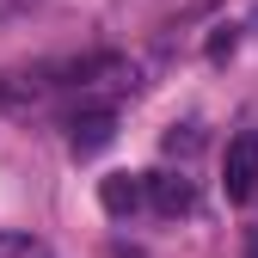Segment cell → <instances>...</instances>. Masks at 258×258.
Listing matches in <instances>:
<instances>
[{
  "instance_id": "3957f363",
  "label": "cell",
  "mask_w": 258,
  "mask_h": 258,
  "mask_svg": "<svg viewBox=\"0 0 258 258\" xmlns=\"http://www.w3.org/2000/svg\"><path fill=\"white\" fill-rule=\"evenodd\" d=\"M99 203H105V215H136L148 203V172H111L99 184Z\"/></svg>"
},
{
  "instance_id": "6da1fadb",
  "label": "cell",
  "mask_w": 258,
  "mask_h": 258,
  "mask_svg": "<svg viewBox=\"0 0 258 258\" xmlns=\"http://www.w3.org/2000/svg\"><path fill=\"white\" fill-rule=\"evenodd\" d=\"M221 184H228V203H252L258 197V136L240 129L221 154Z\"/></svg>"
},
{
  "instance_id": "5b68a950",
  "label": "cell",
  "mask_w": 258,
  "mask_h": 258,
  "mask_svg": "<svg viewBox=\"0 0 258 258\" xmlns=\"http://www.w3.org/2000/svg\"><path fill=\"white\" fill-rule=\"evenodd\" d=\"M197 142H203V136H197V123H172L160 148H166V154H197Z\"/></svg>"
},
{
  "instance_id": "8992f818",
  "label": "cell",
  "mask_w": 258,
  "mask_h": 258,
  "mask_svg": "<svg viewBox=\"0 0 258 258\" xmlns=\"http://www.w3.org/2000/svg\"><path fill=\"white\" fill-rule=\"evenodd\" d=\"M19 7H31V0H0V13H19Z\"/></svg>"
},
{
  "instance_id": "7a4b0ae2",
  "label": "cell",
  "mask_w": 258,
  "mask_h": 258,
  "mask_svg": "<svg viewBox=\"0 0 258 258\" xmlns=\"http://www.w3.org/2000/svg\"><path fill=\"white\" fill-rule=\"evenodd\" d=\"M111 142H117V117H111V111H80V117L68 123V148H74L80 160L105 154Z\"/></svg>"
},
{
  "instance_id": "277c9868",
  "label": "cell",
  "mask_w": 258,
  "mask_h": 258,
  "mask_svg": "<svg viewBox=\"0 0 258 258\" xmlns=\"http://www.w3.org/2000/svg\"><path fill=\"white\" fill-rule=\"evenodd\" d=\"M148 203L160 215H184L197 197H190V178H178V172H148Z\"/></svg>"
}]
</instances>
